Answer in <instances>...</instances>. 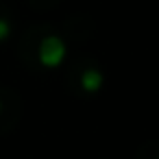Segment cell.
<instances>
[{
    "label": "cell",
    "mask_w": 159,
    "mask_h": 159,
    "mask_svg": "<svg viewBox=\"0 0 159 159\" xmlns=\"http://www.w3.org/2000/svg\"><path fill=\"white\" fill-rule=\"evenodd\" d=\"M0 109H2V105H0Z\"/></svg>",
    "instance_id": "4"
},
{
    "label": "cell",
    "mask_w": 159,
    "mask_h": 159,
    "mask_svg": "<svg viewBox=\"0 0 159 159\" xmlns=\"http://www.w3.org/2000/svg\"><path fill=\"white\" fill-rule=\"evenodd\" d=\"M66 52H68L66 42L61 37H57V35H48V37L42 39L39 50H37V57H39V63L44 68H57L66 59Z\"/></svg>",
    "instance_id": "1"
},
{
    "label": "cell",
    "mask_w": 159,
    "mask_h": 159,
    "mask_svg": "<svg viewBox=\"0 0 159 159\" xmlns=\"http://www.w3.org/2000/svg\"><path fill=\"white\" fill-rule=\"evenodd\" d=\"M9 35H11V24L5 18H0V42H5Z\"/></svg>",
    "instance_id": "3"
},
{
    "label": "cell",
    "mask_w": 159,
    "mask_h": 159,
    "mask_svg": "<svg viewBox=\"0 0 159 159\" xmlns=\"http://www.w3.org/2000/svg\"><path fill=\"white\" fill-rule=\"evenodd\" d=\"M81 87H83L85 92H89V94L98 92V89L102 87V74H100L96 68L83 70V74H81Z\"/></svg>",
    "instance_id": "2"
}]
</instances>
